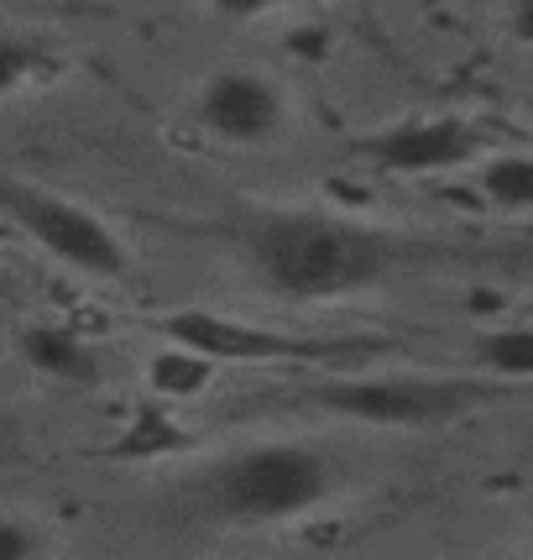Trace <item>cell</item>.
I'll use <instances>...</instances> for the list:
<instances>
[{
	"mask_svg": "<svg viewBox=\"0 0 533 560\" xmlns=\"http://www.w3.org/2000/svg\"><path fill=\"white\" fill-rule=\"evenodd\" d=\"M241 252L251 272L283 299H345L377 289L408 268L445 257L439 242L382 231L330 210H262L241 220Z\"/></svg>",
	"mask_w": 533,
	"mask_h": 560,
	"instance_id": "6da1fadb",
	"label": "cell"
},
{
	"mask_svg": "<svg viewBox=\"0 0 533 560\" xmlns=\"http://www.w3.org/2000/svg\"><path fill=\"white\" fill-rule=\"evenodd\" d=\"M293 404H315L330 415H345L356 424H388V430H435V424H455V419L476 415L486 404H497L502 393L486 377H429V372H408V377H330V383H309V388H288Z\"/></svg>",
	"mask_w": 533,
	"mask_h": 560,
	"instance_id": "7a4b0ae2",
	"label": "cell"
},
{
	"mask_svg": "<svg viewBox=\"0 0 533 560\" xmlns=\"http://www.w3.org/2000/svg\"><path fill=\"white\" fill-rule=\"evenodd\" d=\"M330 498V462L309 445H251L204 477V503L230 524L298 518Z\"/></svg>",
	"mask_w": 533,
	"mask_h": 560,
	"instance_id": "3957f363",
	"label": "cell"
},
{
	"mask_svg": "<svg viewBox=\"0 0 533 560\" xmlns=\"http://www.w3.org/2000/svg\"><path fill=\"white\" fill-rule=\"evenodd\" d=\"M0 215L16 220L63 268L90 272V278H121L126 272V246L116 242V231L73 199L48 195V189L22 184V178H0Z\"/></svg>",
	"mask_w": 533,
	"mask_h": 560,
	"instance_id": "277c9868",
	"label": "cell"
},
{
	"mask_svg": "<svg viewBox=\"0 0 533 560\" xmlns=\"http://www.w3.org/2000/svg\"><path fill=\"white\" fill-rule=\"evenodd\" d=\"M163 336L204 362H330L340 351H371L377 341H315V336H283L215 310H178L163 319Z\"/></svg>",
	"mask_w": 533,
	"mask_h": 560,
	"instance_id": "5b68a950",
	"label": "cell"
},
{
	"mask_svg": "<svg viewBox=\"0 0 533 560\" xmlns=\"http://www.w3.org/2000/svg\"><path fill=\"white\" fill-rule=\"evenodd\" d=\"M371 168L382 173H445V168H461L482 152V131L476 126L455 121V116H429V121H398V126H382L356 142Z\"/></svg>",
	"mask_w": 533,
	"mask_h": 560,
	"instance_id": "8992f818",
	"label": "cell"
},
{
	"mask_svg": "<svg viewBox=\"0 0 533 560\" xmlns=\"http://www.w3.org/2000/svg\"><path fill=\"white\" fill-rule=\"evenodd\" d=\"M194 116L204 131L225 142H266L283 126V95L277 84L251 69H220L204 79Z\"/></svg>",
	"mask_w": 533,
	"mask_h": 560,
	"instance_id": "52a82bcc",
	"label": "cell"
},
{
	"mask_svg": "<svg viewBox=\"0 0 533 560\" xmlns=\"http://www.w3.org/2000/svg\"><path fill=\"white\" fill-rule=\"evenodd\" d=\"M22 357L26 366H37L52 383H73V388H90L99 377V351L84 336H73L63 325H26L22 330Z\"/></svg>",
	"mask_w": 533,
	"mask_h": 560,
	"instance_id": "ba28073f",
	"label": "cell"
},
{
	"mask_svg": "<svg viewBox=\"0 0 533 560\" xmlns=\"http://www.w3.org/2000/svg\"><path fill=\"white\" fill-rule=\"evenodd\" d=\"M210 377H215V362H204L199 351H183V346L157 351L152 366H146V383L163 398H194L199 388H210Z\"/></svg>",
	"mask_w": 533,
	"mask_h": 560,
	"instance_id": "9c48e42d",
	"label": "cell"
},
{
	"mask_svg": "<svg viewBox=\"0 0 533 560\" xmlns=\"http://www.w3.org/2000/svg\"><path fill=\"white\" fill-rule=\"evenodd\" d=\"M178 445H189L183 424L168 419L157 404H152V409H142V415L126 424V435L116 440V456H126V462H146V456H168V451H178Z\"/></svg>",
	"mask_w": 533,
	"mask_h": 560,
	"instance_id": "30bf717a",
	"label": "cell"
},
{
	"mask_svg": "<svg viewBox=\"0 0 533 560\" xmlns=\"http://www.w3.org/2000/svg\"><path fill=\"white\" fill-rule=\"evenodd\" d=\"M482 189L491 205H502L512 215H523L533 205V158L523 152H508V158H491L482 173Z\"/></svg>",
	"mask_w": 533,
	"mask_h": 560,
	"instance_id": "8fae6325",
	"label": "cell"
},
{
	"mask_svg": "<svg viewBox=\"0 0 533 560\" xmlns=\"http://www.w3.org/2000/svg\"><path fill=\"white\" fill-rule=\"evenodd\" d=\"M476 357L491 377H508V383H523L533 372V330H491L476 341Z\"/></svg>",
	"mask_w": 533,
	"mask_h": 560,
	"instance_id": "7c38bea8",
	"label": "cell"
},
{
	"mask_svg": "<svg viewBox=\"0 0 533 560\" xmlns=\"http://www.w3.org/2000/svg\"><path fill=\"white\" fill-rule=\"evenodd\" d=\"M37 69H43V48H37L32 37L0 32V100L11 95V90H22Z\"/></svg>",
	"mask_w": 533,
	"mask_h": 560,
	"instance_id": "4fadbf2b",
	"label": "cell"
},
{
	"mask_svg": "<svg viewBox=\"0 0 533 560\" xmlns=\"http://www.w3.org/2000/svg\"><path fill=\"white\" fill-rule=\"evenodd\" d=\"M43 550V539L32 535L26 524H16V518H0V560H26Z\"/></svg>",
	"mask_w": 533,
	"mask_h": 560,
	"instance_id": "5bb4252c",
	"label": "cell"
},
{
	"mask_svg": "<svg viewBox=\"0 0 533 560\" xmlns=\"http://www.w3.org/2000/svg\"><path fill=\"white\" fill-rule=\"evenodd\" d=\"M288 52L293 58H304V63H319L324 52H330V26H293L288 32Z\"/></svg>",
	"mask_w": 533,
	"mask_h": 560,
	"instance_id": "9a60e30c",
	"label": "cell"
},
{
	"mask_svg": "<svg viewBox=\"0 0 533 560\" xmlns=\"http://www.w3.org/2000/svg\"><path fill=\"white\" fill-rule=\"evenodd\" d=\"M277 5H293V0H210V11H220L225 22H257Z\"/></svg>",
	"mask_w": 533,
	"mask_h": 560,
	"instance_id": "2e32d148",
	"label": "cell"
}]
</instances>
